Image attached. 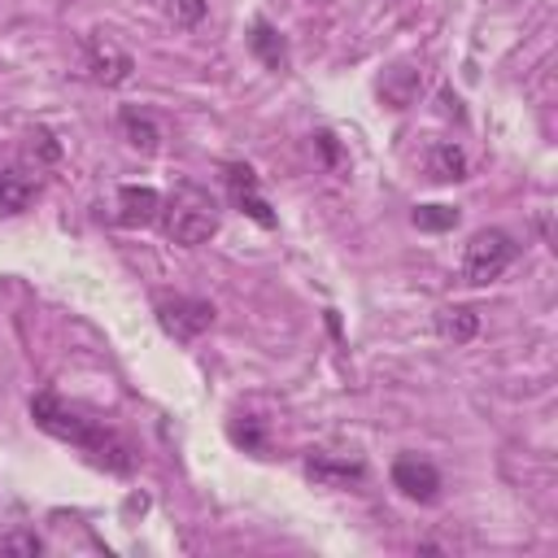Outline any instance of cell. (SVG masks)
I'll return each mask as SVG.
<instances>
[{
	"label": "cell",
	"instance_id": "obj_1",
	"mask_svg": "<svg viewBox=\"0 0 558 558\" xmlns=\"http://www.w3.org/2000/svg\"><path fill=\"white\" fill-rule=\"evenodd\" d=\"M31 418H35V427H44L48 436L70 440V445H78L83 453H92V462L105 466V471L126 475V471L135 466V453H131V445H126L122 436H113V432H109L105 423H96V418H83V414L70 410L57 392L31 397Z\"/></svg>",
	"mask_w": 558,
	"mask_h": 558
},
{
	"label": "cell",
	"instance_id": "obj_2",
	"mask_svg": "<svg viewBox=\"0 0 558 558\" xmlns=\"http://www.w3.org/2000/svg\"><path fill=\"white\" fill-rule=\"evenodd\" d=\"M161 231L170 244L179 248H196L205 244L214 231H218V201L196 187V183H183L179 192H170V201H161Z\"/></svg>",
	"mask_w": 558,
	"mask_h": 558
},
{
	"label": "cell",
	"instance_id": "obj_3",
	"mask_svg": "<svg viewBox=\"0 0 558 558\" xmlns=\"http://www.w3.org/2000/svg\"><path fill=\"white\" fill-rule=\"evenodd\" d=\"M514 257H519L514 235L501 231V227H484V231H475V235L466 240V248H462V279L475 283V288H484V283L501 279Z\"/></svg>",
	"mask_w": 558,
	"mask_h": 558
},
{
	"label": "cell",
	"instance_id": "obj_4",
	"mask_svg": "<svg viewBox=\"0 0 558 558\" xmlns=\"http://www.w3.org/2000/svg\"><path fill=\"white\" fill-rule=\"evenodd\" d=\"M153 314H157L161 331H166L170 340H179V344H187V340H196L201 331L214 327V305L201 301V296H183V292H174V296H157Z\"/></svg>",
	"mask_w": 558,
	"mask_h": 558
},
{
	"label": "cell",
	"instance_id": "obj_5",
	"mask_svg": "<svg viewBox=\"0 0 558 558\" xmlns=\"http://www.w3.org/2000/svg\"><path fill=\"white\" fill-rule=\"evenodd\" d=\"M83 70H87L92 83H100V87H118V83L131 78L135 61H131V52H122L113 39L92 35V39H83Z\"/></svg>",
	"mask_w": 558,
	"mask_h": 558
},
{
	"label": "cell",
	"instance_id": "obj_6",
	"mask_svg": "<svg viewBox=\"0 0 558 558\" xmlns=\"http://www.w3.org/2000/svg\"><path fill=\"white\" fill-rule=\"evenodd\" d=\"M222 179H227V192H231V201H235V209L240 214H248L257 227H275L279 218H275V209L266 205V196L257 192V174H253V166H244V161H231V166H222Z\"/></svg>",
	"mask_w": 558,
	"mask_h": 558
},
{
	"label": "cell",
	"instance_id": "obj_7",
	"mask_svg": "<svg viewBox=\"0 0 558 558\" xmlns=\"http://www.w3.org/2000/svg\"><path fill=\"white\" fill-rule=\"evenodd\" d=\"M305 475L318 484V488H353L366 480V466L357 458H344V453H305Z\"/></svg>",
	"mask_w": 558,
	"mask_h": 558
},
{
	"label": "cell",
	"instance_id": "obj_8",
	"mask_svg": "<svg viewBox=\"0 0 558 558\" xmlns=\"http://www.w3.org/2000/svg\"><path fill=\"white\" fill-rule=\"evenodd\" d=\"M392 488H401L410 501H436L440 497V471L423 458H397L392 462Z\"/></svg>",
	"mask_w": 558,
	"mask_h": 558
},
{
	"label": "cell",
	"instance_id": "obj_9",
	"mask_svg": "<svg viewBox=\"0 0 558 558\" xmlns=\"http://www.w3.org/2000/svg\"><path fill=\"white\" fill-rule=\"evenodd\" d=\"M157 214H161V192L157 187H144V183H126V187H118V222L122 227H148V222H157Z\"/></svg>",
	"mask_w": 558,
	"mask_h": 558
},
{
	"label": "cell",
	"instance_id": "obj_10",
	"mask_svg": "<svg viewBox=\"0 0 558 558\" xmlns=\"http://www.w3.org/2000/svg\"><path fill=\"white\" fill-rule=\"evenodd\" d=\"M248 48H253V57H257L266 70H288V44H283V35H279L266 17H253V26H248Z\"/></svg>",
	"mask_w": 558,
	"mask_h": 558
},
{
	"label": "cell",
	"instance_id": "obj_11",
	"mask_svg": "<svg viewBox=\"0 0 558 558\" xmlns=\"http://www.w3.org/2000/svg\"><path fill=\"white\" fill-rule=\"evenodd\" d=\"M432 327H436L440 340L466 344V340H475V331H480V314H475L471 305H445V310L432 314Z\"/></svg>",
	"mask_w": 558,
	"mask_h": 558
},
{
	"label": "cell",
	"instance_id": "obj_12",
	"mask_svg": "<svg viewBox=\"0 0 558 558\" xmlns=\"http://www.w3.org/2000/svg\"><path fill=\"white\" fill-rule=\"evenodd\" d=\"M118 126H122V135H126V144L131 148H140V153H157L161 148V131H157V122L148 118V113H140V109H122L118 113Z\"/></svg>",
	"mask_w": 558,
	"mask_h": 558
},
{
	"label": "cell",
	"instance_id": "obj_13",
	"mask_svg": "<svg viewBox=\"0 0 558 558\" xmlns=\"http://www.w3.org/2000/svg\"><path fill=\"white\" fill-rule=\"evenodd\" d=\"M427 174L436 183H458L466 179V153L458 144H432L427 148Z\"/></svg>",
	"mask_w": 558,
	"mask_h": 558
},
{
	"label": "cell",
	"instance_id": "obj_14",
	"mask_svg": "<svg viewBox=\"0 0 558 558\" xmlns=\"http://www.w3.org/2000/svg\"><path fill=\"white\" fill-rule=\"evenodd\" d=\"M35 196V183L22 170H0V214H22Z\"/></svg>",
	"mask_w": 558,
	"mask_h": 558
},
{
	"label": "cell",
	"instance_id": "obj_15",
	"mask_svg": "<svg viewBox=\"0 0 558 558\" xmlns=\"http://www.w3.org/2000/svg\"><path fill=\"white\" fill-rule=\"evenodd\" d=\"M379 96L392 105V109H405L414 96H418V70H410V65H397L384 83H379Z\"/></svg>",
	"mask_w": 558,
	"mask_h": 558
},
{
	"label": "cell",
	"instance_id": "obj_16",
	"mask_svg": "<svg viewBox=\"0 0 558 558\" xmlns=\"http://www.w3.org/2000/svg\"><path fill=\"white\" fill-rule=\"evenodd\" d=\"M410 218H414V227H418V231H453L462 214H458L453 205H418Z\"/></svg>",
	"mask_w": 558,
	"mask_h": 558
},
{
	"label": "cell",
	"instance_id": "obj_17",
	"mask_svg": "<svg viewBox=\"0 0 558 558\" xmlns=\"http://www.w3.org/2000/svg\"><path fill=\"white\" fill-rule=\"evenodd\" d=\"M0 554L4 558H35V554H44V541L26 527H13V532L0 536Z\"/></svg>",
	"mask_w": 558,
	"mask_h": 558
},
{
	"label": "cell",
	"instance_id": "obj_18",
	"mask_svg": "<svg viewBox=\"0 0 558 558\" xmlns=\"http://www.w3.org/2000/svg\"><path fill=\"white\" fill-rule=\"evenodd\" d=\"M31 144H26V153L35 157V161H61V144L52 140V131H44V126H35L31 135H26Z\"/></svg>",
	"mask_w": 558,
	"mask_h": 558
},
{
	"label": "cell",
	"instance_id": "obj_19",
	"mask_svg": "<svg viewBox=\"0 0 558 558\" xmlns=\"http://www.w3.org/2000/svg\"><path fill=\"white\" fill-rule=\"evenodd\" d=\"M231 440H235V445H244L248 453H262V449H266V440H262V427H257L253 418H244V423L235 418V423H231Z\"/></svg>",
	"mask_w": 558,
	"mask_h": 558
},
{
	"label": "cell",
	"instance_id": "obj_20",
	"mask_svg": "<svg viewBox=\"0 0 558 558\" xmlns=\"http://www.w3.org/2000/svg\"><path fill=\"white\" fill-rule=\"evenodd\" d=\"M201 13H205V0H179V22L183 26H196Z\"/></svg>",
	"mask_w": 558,
	"mask_h": 558
}]
</instances>
